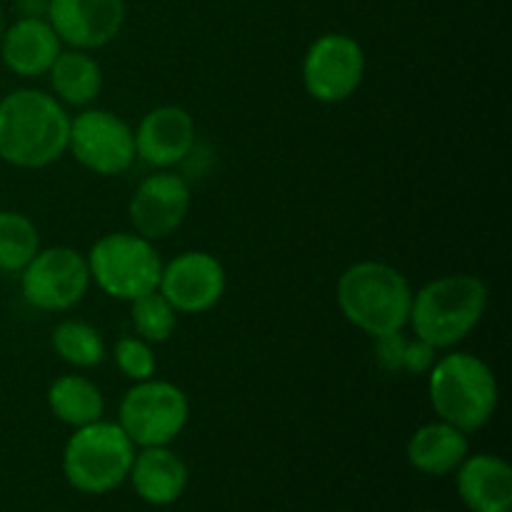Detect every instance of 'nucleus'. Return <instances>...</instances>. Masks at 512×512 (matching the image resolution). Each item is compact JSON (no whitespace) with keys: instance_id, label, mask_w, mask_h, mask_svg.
I'll use <instances>...</instances> for the list:
<instances>
[{"instance_id":"obj_1","label":"nucleus","mask_w":512,"mask_h":512,"mask_svg":"<svg viewBox=\"0 0 512 512\" xmlns=\"http://www.w3.org/2000/svg\"><path fill=\"white\" fill-rule=\"evenodd\" d=\"M68 108L53 93L18 88L0 100V160L40 170L68 153Z\"/></svg>"},{"instance_id":"obj_2","label":"nucleus","mask_w":512,"mask_h":512,"mask_svg":"<svg viewBox=\"0 0 512 512\" xmlns=\"http://www.w3.org/2000/svg\"><path fill=\"white\" fill-rule=\"evenodd\" d=\"M335 298L343 318L370 338L408 328L413 288L393 265L378 260L353 263L340 275Z\"/></svg>"},{"instance_id":"obj_3","label":"nucleus","mask_w":512,"mask_h":512,"mask_svg":"<svg viewBox=\"0 0 512 512\" xmlns=\"http://www.w3.org/2000/svg\"><path fill=\"white\" fill-rule=\"evenodd\" d=\"M488 310V285L470 273L440 275L413 293L408 325L435 350L463 343Z\"/></svg>"},{"instance_id":"obj_4","label":"nucleus","mask_w":512,"mask_h":512,"mask_svg":"<svg viewBox=\"0 0 512 512\" xmlns=\"http://www.w3.org/2000/svg\"><path fill=\"white\" fill-rule=\"evenodd\" d=\"M428 393L435 415L463 433H475L498 410V378L473 353H448L428 370Z\"/></svg>"},{"instance_id":"obj_5","label":"nucleus","mask_w":512,"mask_h":512,"mask_svg":"<svg viewBox=\"0 0 512 512\" xmlns=\"http://www.w3.org/2000/svg\"><path fill=\"white\" fill-rule=\"evenodd\" d=\"M135 445L118 423H95L75 428L63 450L65 480L85 495H105L130 475Z\"/></svg>"},{"instance_id":"obj_6","label":"nucleus","mask_w":512,"mask_h":512,"mask_svg":"<svg viewBox=\"0 0 512 512\" xmlns=\"http://www.w3.org/2000/svg\"><path fill=\"white\" fill-rule=\"evenodd\" d=\"M90 280L115 300L140 298L158 290L163 260L150 240L138 233H108L90 248Z\"/></svg>"},{"instance_id":"obj_7","label":"nucleus","mask_w":512,"mask_h":512,"mask_svg":"<svg viewBox=\"0 0 512 512\" xmlns=\"http://www.w3.org/2000/svg\"><path fill=\"white\" fill-rule=\"evenodd\" d=\"M118 425L140 448L168 445L183 433L190 418L188 395L168 380L135 383L120 400Z\"/></svg>"},{"instance_id":"obj_8","label":"nucleus","mask_w":512,"mask_h":512,"mask_svg":"<svg viewBox=\"0 0 512 512\" xmlns=\"http://www.w3.org/2000/svg\"><path fill=\"white\" fill-rule=\"evenodd\" d=\"M88 258L68 245H55L35 253L20 270V293L25 303L43 313H63L75 308L90 288Z\"/></svg>"},{"instance_id":"obj_9","label":"nucleus","mask_w":512,"mask_h":512,"mask_svg":"<svg viewBox=\"0 0 512 512\" xmlns=\"http://www.w3.org/2000/svg\"><path fill=\"white\" fill-rule=\"evenodd\" d=\"M365 78L363 45L348 33H323L303 58V85L318 103L335 105L353 98Z\"/></svg>"},{"instance_id":"obj_10","label":"nucleus","mask_w":512,"mask_h":512,"mask_svg":"<svg viewBox=\"0 0 512 512\" xmlns=\"http://www.w3.org/2000/svg\"><path fill=\"white\" fill-rule=\"evenodd\" d=\"M68 150L95 175H123L135 163V130L120 115L83 108L70 120Z\"/></svg>"},{"instance_id":"obj_11","label":"nucleus","mask_w":512,"mask_h":512,"mask_svg":"<svg viewBox=\"0 0 512 512\" xmlns=\"http://www.w3.org/2000/svg\"><path fill=\"white\" fill-rule=\"evenodd\" d=\"M225 285V268L213 253L185 250L163 265L158 293L173 305L175 313L200 315L223 300Z\"/></svg>"},{"instance_id":"obj_12","label":"nucleus","mask_w":512,"mask_h":512,"mask_svg":"<svg viewBox=\"0 0 512 512\" xmlns=\"http://www.w3.org/2000/svg\"><path fill=\"white\" fill-rule=\"evenodd\" d=\"M45 18L63 45L98 50L113 43L125 25V0H48Z\"/></svg>"},{"instance_id":"obj_13","label":"nucleus","mask_w":512,"mask_h":512,"mask_svg":"<svg viewBox=\"0 0 512 512\" xmlns=\"http://www.w3.org/2000/svg\"><path fill=\"white\" fill-rule=\"evenodd\" d=\"M190 200H193L190 185L180 175L165 170L148 175L135 188L128 205L133 230L150 243L168 238L188 218Z\"/></svg>"},{"instance_id":"obj_14","label":"nucleus","mask_w":512,"mask_h":512,"mask_svg":"<svg viewBox=\"0 0 512 512\" xmlns=\"http://www.w3.org/2000/svg\"><path fill=\"white\" fill-rule=\"evenodd\" d=\"M195 145V120L180 105H158L135 130V155L153 168H170L190 155Z\"/></svg>"},{"instance_id":"obj_15","label":"nucleus","mask_w":512,"mask_h":512,"mask_svg":"<svg viewBox=\"0 0 512 512\" xmlns=\"http://www.w3.org/2000/svg\"><path fill=\"white\" fill-rule=\"evenodd\" d=\"M63 50V40L45 15H23L0 38V58L5 68L18 78L48 75L50 65Z\"/></svg>"},{"instance_id":"obj_16","label":"nucleus","mask_w":512,"mask_h":512,"mask_svg":"<svg viewBox=\"0 0 512 512\" xmlns=\"http://www.w3.org/2000/svg\"><path fill=\"white\" fill-rule=\"evenodd\" d=\"M458 493L470 512H510L512 468L498 455H468L458 468Z\"/></svg>"},{"instance_id":"obj_17","label":"nucleus","mask_w":512,"mask_h":512,"mask_svg":"<svg viewBox=\"0 0 512 512\" xmlns=\"http://www.w3.org/2000/svg\"><path fill=\"white\" fill-rule=\"evenodd\" d=\"M128 478L133 480L140 500L150 505H170L188 485V468L173 450H168V445H158L135 455Z\"/></svg>"},{"instance_id":"obj_18","label":"nucleus","mask_w":512,"mask_h":512,"mask_svg":"<svg viewBox=\"0 0 512 512\" xmlns=\"http://www.w3.org/2000/svg\"><path fill=\"white\" fill-rule=\"evenodd\" d=\"M468 433L438 420L413 433L408 440V463L425 475H450L468 458Z\"/></svg>"},{"instance_id":"obj_19","label":"nucleus","mask_w":512,"mask_h":512,"mask_svg":"<svg viewBox=\"0 0 512 512\" xmlns=\"http://www.w3.org/2000/svg\"><path fill=\"white\" fill-rule=\"evenodd\" d=\"M48 75L53 95L65 108H88L103 90V70L90 50H60Z\"/></svg>"},{"instance_id":"obj_20","label":"nucleus","mask_w":512,"mask_h":512,"mask_svg":"<svg viewBox=\"0 0 512 512\" xmlns=\"http://www.w3.org/2000/svg\"><path fill=\"white\" fill-rule=\"evenodd\" d=\"M48 408L60 423L83 428L103 420L105 400L98 385L85 375H60L48 388Z\"/></svg>"},{"instance_id":"obj_21","label":"nucleus","mask_w":512,"mask_h":512,"mask_svg":"<svg viewBox=\"0 0 512 512\" xmlns=\"http://www.w3.org/2000/svg\"><path fill=\"white\" fill-rule=\"evenodd\" d=\"M50 345L63 363L80 370L98 368L105 360L103 335L98 333V328L83 323V320H63V323L55 325Z\"/></svg>"},{"instance_id":"obj_22","label":"nucleus","mask_w":512,"mask_h":512,"mask_svg":"<svg viewBox=\"0 0 512 512\" xmlns=\"http://www.w3.org/2000/svg\"><path fill=\"white\" fill-rule=\"evenodd\" d=\"M40 250L33 220L18 210H0V270L20 273Z\"/></svg>"},{"instance_id":"obj_23","label":"nucleus","mask_w":512,"mask_h":512,"mask_svg":"<svg viewBox=\"0 0 512 512\" xmlns=\"http://www.w3.org/2000/svg\"><path fill=\"white\" fill-rule=\"evenodd\" d=\"M130 318H133V328L138 338L148 340L150 345L165 343V340L173 338L175 325H178V313L158 290L130 300Z\"/></svg>"},{"instance_id":"obj_24","label":"nucleus","mask_w":512,"mask_h":512,"mask_svg":"<svg viewBox=\"0 0 512 512\" xmlns=\"http://www.w3.org/2000/svg\"><path fill=\"white\" fill-rule=\"evenodd\" d=\"M115 365H118L120 373L125 375L133 383H143V380L155 378V353L153 345L143 338H133V335H125L115 343L113 348Z\"/></svg>"},{"instance_id":"obj_25","label":"nucleus","mask_w":512,"mask_h":512,"mask_svg":"<svg viewBox=\"0 0 512 512\" xmlns=\"http://www.w3.org/2000/svg\"><path fill=\"white\" fill-rule=\"evenodd\" d=\"M405 345H408V338L403 335V330H400V333H390V335H380V338H375V350H378L380 368H385L388 373H403Z\"/></svg>"},{"instance_id":"obj_26","label":"nucleus","mask_w":512,"mask_h":512,"mask_svg":"<svg viewBox=\"0 0 512 512\" xmlns=\"http://www.w3.org/2000/svg\"><path fill=\"white\" fill-rule=\"evenodd\" d=\"M438 350L430 348L428 343L423 340H408L405 345V355H403V373H413V375H428V370L433 368L435 358H438Z\"/></svg>"},{"instance_id":"obj_27","label":"nucleus","mask_w":512,"mask_h":512,"mask_svg":"<svg viewBox=\"0 0 512 512\" xmlns=\"http://www.w3.org/2000/svg\"><path fill=\"white\" fill-rule=\"evenodd\" d=\"M3 30H5V23H3V13H0V38H3Z\"/></svg>"},{"instance_id":"obj_28","label":"nucleus","mask_w":512,"mask_h":512,"mask_svg":"<svg viewBox=\"0 0 512 512\" xmlns=\"http://www.w3.org/2000/svg\"><path fill=\"white\" fill-rule=\"evenodd\" d=\"M423 512H435V510H423Z\"/></svg>"}]
</instances>
